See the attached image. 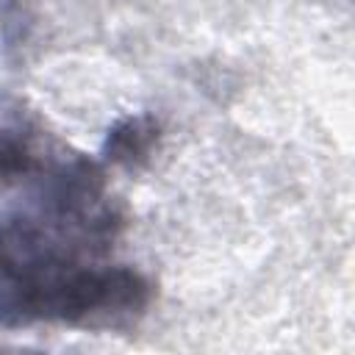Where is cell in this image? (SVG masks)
I'll return each instance as SVG.
<instances>
[{
	"label": "cell",
	"mask_w": 355,
	"mask_h": 355,
	"mask_svg": "<svg viewBox=\"0 0 355 355\" xmlns=\"http://www.w3.org/2000/svg\"><path fill=\"white\" fill-rule=\"evenodd\" d=\"M28 166V153L14 144V141H0V175L6 172H17V169H25Z\"/></svg>",
	"instance_id": "cell-1"
}]
</instances>
